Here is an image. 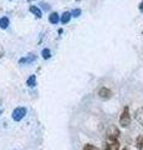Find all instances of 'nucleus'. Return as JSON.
<instances>
[{"instance_id":"nucleus-1","label":"nucleus","mask_w":143,"mask_h":150,"mask_svg":"<svg viewBox=\"0 0 143 150\" xmlns=\"http://www.w3.org/2000/svg\"><path fill=\"white\" fill-rule=\"evenodd\" d=\"M119 125L122 128H128L131 125V115H130V108L128 106L123 108L121 115H119Z\"/></svg>"},{"instance_id":"nucleus-2","label":"nucleus","mask_w":143,"mask_h":150,"mask_svg":"<svg viewBox=\"0 0 143 150\" xmlns=\"http://www.w3.org/2000/svg\"><path fill=\"white\" fill-rule=\"evenodd\" d=\"M25 115H26V109L22 108V106L16 108V109L13 111V119L15 121H20Z\"/></svg>"},{"instance_id":"nucleus-3","label":"nucleus","mask_w":143,"mask_h":150,"mask_svg":"<svg viewBox=\"0 0 143 150\" xmlns=\"http://www.w3.org/2000/svg\"><path fill=\"white\" fill-rule=\"evenodd\" d=\"M98 96L103 100H108L112 98V91H111L108 88H101L98 90Z\"/></svg>"},{"instance_id":"nucleus-4","label":"nucleus","mask_w":143,"mask_h":150,"mask_svg":"<svg viewBox=\"0 0 143 150\" xmlns=\"http://www.w3.org/2000/svg\"><path fill=\"white\" fill-rule=\"evenodd\" d=\"M135 119L143 126V106L138 108V109L135 111Z\"/></svg>"},{"instance_id":"nucleus-5","label":"nucleus","mask_w":143,"mask_h":150,"mask_svg":"<svg viewBox=\"0 0 143 150\" xmlns=\"http://www.w3.org/2000/svg\"><path fill=\"white\" fill-rule=\"evenodd\" d=\"M49 20H50L51 24H57L59 20H60L59 14L57 13H51V14H50V16H49Z\"/></svg>"},{"instance_id":"nucleus-6","label":"nucleus","mask_w":143,"mask_h":150,"mask_svg":"<svg viewBox=\"0 0 143 150\" xmlns=\"http://www.w3.org/2000/svg\"><path fill=\"white\" fill-rule=\"evenodd\" d=\"M70 19H71V13L65 11L61 15V23H62V24H67V23L70 21Z\"/></svg>"},{"instance_id":"nucleus-7","label":"nucleus","mask_w":143,"mask_h":150,"mask_svg":"<svg viewBox=\"0 0 143 150\" xmlns=\"http://www.w3.org/2000/svg\"><path fill=\"white\" fill-rule=\"evenodd\" d=\"M30 11L33 13V14H35V15L38 16V18L43 16V13H41V10H40L38 6H35V5H31V6H30Z\"/></svg>"},{"instance_id":"nucleus-8","label":"nucleus","mask_w":143,"mask_h":150,"mask_svg":"<svg viewBox=\"0 0 143 150\" xmlns=\"http://www.w3.org/2000/svg\"><path fill=\"white\" fill-rule=\"evenodd\" d=\"M36 59V56L34 54H29V56H26V58H22L20 59V64H24V63H31L33 60Z\"/></svg>"},{"instance_id":"nucleus-9","label":"nucleus","mask_w":143,"mask_h":150,"mask_svg":"<svg viewBox=\"0 0 143 150\" xmlns=\"http://www.w3.org/2000/svg\"><path fill=\"white\" fill-rule=\"evenodd\" d=\"M8 25H9V19L6 16L0 19V28H1V29H6Z\"/></svg>"},{"instance_id":"nucleus-10","label":"nucleus","mask_w":143,"mask_h":150,"mask_svg":"<svg viewBox=\"0 0 143 150\" xmlns=\"http://www.w3.org/2000/svg\"><path fill=\"white\" fill-rule=\"evenodd\" d=\"M26 84H27L29 86H35V85H36V76H35V75H31V76L27 79Z\"/></svg>"},{"instance_id":"nucleus-11","label":"nucleus","mask_w":143,"mask_h":150,"mask_svg":"<svg viewBox=\"0 0 143 150\" xmlns=\"http://www.w3.org/2000/svg\"><path fill=\"white\" fill-rule=\"evenodd\" d=\"M137 149L138 150H143V135L138 137V139H137Z\"/></svg>"},{"instance_id":"nucleus-12","label":"nucleus","mask_w":143,"mask_h":150,"mask_svg":"<svg viewBox=\"0 0 143 150\" xmlns=\"http://www.w3.org/2000/svg\"><path fill=\"white\" fill-rule=\"evenodd\" d=\"M41 54H43V58L44 59H49L50 56H51V51H50V49H44Z\"/></svg>"},{"instance_id":"nucleus-13","label":"nucleus","mask_w":143,"mask_h":150,"mask_svg":"<svg viewBox=\"0 0 143 150\" xmlns=\"http://www.w3.org/2000/svg\"><path fill=\"white\" fill-rule=\"evenodd\" d=\"M82 150H97V148H96L95 145H92V144H86Z\"/></svg>"},{"instance_id":"nucleus-14","label":"nucleus","mask_w":143,"mask_h":150,"mask_svg":"<svg viewBox=\"0 0 143 150\" xmlns=\"http://www.w3.org/2000/svg\"><path fill=\"white\" fill-rule=\"evenodd\" d=\"M80 14H81V10H80V9H75V10L71 13V16L77 18V16H80Z\"/></svg>"},{"instance_id":"nucleus-15","label":"nucleus","mask_w":143,"mask_h":150,"mask_svg":"<svg viewBox=\"0 0 143 150\" xmlns=\"http://www.w3.org/2000/svg\"><path fill=\"white\" fill-rule=\"evenodd\" d=\"M140 10H143V1L140 4Z\"/></svg>"},{"instance_id":"nucleus-16","label":"nucleus","mask_w":143,"mask_h":150,"mask_svg":"<svg viewBox=\"0 0 143 150\" xmlns=\"http://www.w3.org/2000/svg\"><path fill=\"white\" fill-rule=\"evenodd\" d=\"M122 150H128V149H127V148H124V149H122Z\"/></svg>"}]
</instances>
